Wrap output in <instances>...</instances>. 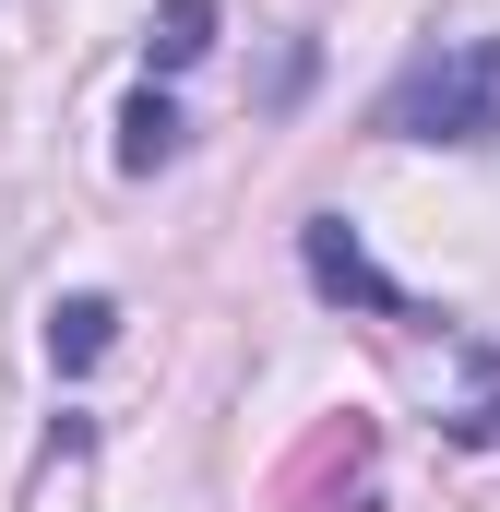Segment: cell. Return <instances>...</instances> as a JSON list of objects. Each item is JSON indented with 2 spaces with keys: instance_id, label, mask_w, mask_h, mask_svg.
<instances>
[{
  "instance_id": "7a4b0ae2",
  "label": "cell",
  "mask_w": 500,
  "mask_h": 512,
  "mask_svg": "<svg viewBox=\"0 0 500 512\" xmlns=\"http://www.w3.org/2000/svg\"><path fill=\"white\" fill-rule=\"evenodd\" d=\"M298 251H310V286H322V298H358V310H381V322L405 310V286L358 251V227H346V215H310V239H298Z\"/></svg>"
},
{
  "instance_id": "6da1fadb",
  "label": "cell",
  "mask_w": 500,
  "mask_h": 512,
  "mask_svg": "<svg viewBox=\"0 0 500 512\" xmlns=\"http://www.w3.org/2000/svg\"><path fill=\"white\" fill-rule=\"evenodd\" d=\"M381 131H405V143H489L500 131V36L465 48V60L405 72V96L381 108Z\"/></svg>"
},
{
  "instance_id": "3957f363",
  "label": "cell",
  "mask_w": 500,
  "mask_h": 512,
  "mask_svg": "<svg viewBox=\"0 0 500 512\" xmlns=\"http://www.w3.org/2000/svg\"><path fill=\"white\" fill-rule=\"evenodd\" d=\"M143 48H155V72H191V60L215 48V0H155V24H143Z\"/></svg>"
},
{
  "instance_id": "277c9868",
  "label": "cell",
  "mask_w": 500,
  "mask_h": 512,
  "mask_svg": "<svg viewBox=\"0 0 500 512\" xmlns=\"http://www.w3.org/2000/svg\"><path fill=\"white\" fill-rule=\"evenodd\" d=\"M108 334H120V310H108V298H60V310H48V358H60V370L108 358Z\"/></svg>"
},
{
  "instance_id": "5b68a950",
  "label": "cell",
  "mask_w": 500,
  "mask_h": 512,
  "mask_svg": "<svg viewBox=\"0 0 500 512\" xmlns=\"http://www.w3.org/2000/svg\"><path fill=\"white\" fill-rule=\"evenodd\" d=\"M179 155V108L167 96H131L120 108V167H167Z\"/></svg>"
}]
</instances>
